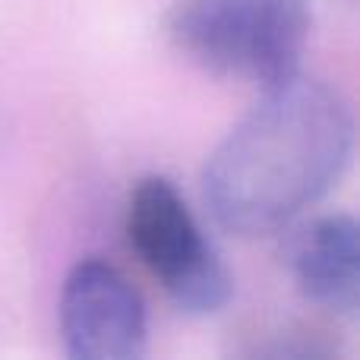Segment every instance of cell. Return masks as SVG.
<instances>
[{"mask_svg": "<svg viewBox=\"0 0 360 360\" xmlns=\"http://www.w3.org/2000/svg\"><path fill=\"white\" fill-rule=\"evenodd\" d=\"M354 155V114L319 79L272 86L215 146L202 171L212 218L237 237L281 231L326 196Z\"/></svg>", "mask_w": 360, "mask_h": 360, "instance_id": "6da1fadb", "label": "cell"}, {"mask_svg": "<svg viewBox=\"0 0 360 360\" xmlns=\"http://www.w3.org/2000/svg\"><path fill=\"white\" fill-rule=\"evenodd\" d=\"M310 22V0H174L165 32L205 73L266 92L300 73Z\"/></svg>", "mask_w": 360, "mask_h": 360, "instance_id": "7a4b0ae2", "label": "cell"}, {"mask_svg": "<svg viewBox=\"0 0 360 360\" xmlns=\"http://www.w3.org/2000/svg\"><path fill=\"white\" fill-rule=\"evenodd\" d=\"M127 237L177 310L209 316L231 300L234 278L228 266L168 177L149 174L133 184L127 199Z\"/></svg>", "mask_w": 360, "mask_h": 360, "instance_id": "3957f363", "label": "cell"}, {"mask_svg": "<svg viewBox=\"0 0 360 360\" xmlns=\"http://www.w3.org/2000/svg\"><path fill=\"white\" fill-rule=\"evenodd\" d=\"M60 335L73 360H136L149 345V313L133 281L101 256H86L60 288Z\"/></svg>", "mask_w": 360, "mask_h": 360, "instance_id": "277c9868", "label": "cell"}, {"mask_svg": "<svg viewBox=\"0 0 360 360\" xmlns=\"http://www.w3.org/2000/svg\"><path fill=\"white\" fill-rule=\"evenodd\" d=\"M288 269L313 307L354 316L360 304V231L348 212L313 218L288 243Z\"/></svg>", "mask_w": 360, "mask_h": 360, "instance_id": "5b68a950", "label": "cell"}]
</instances>
